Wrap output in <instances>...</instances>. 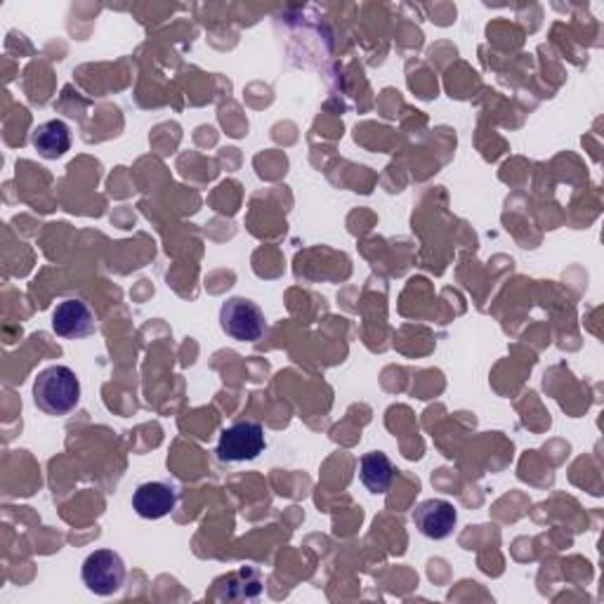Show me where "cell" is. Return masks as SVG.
<instances>
[{
    "label": "cell",
    "mask_w": 604,
    "mask_h": 604,
    "mask_svg": "<svg viewBox=\"0 0 604 604\" xmlns=\"http://www.w3.org/2000/svg\"><path fill=\"white\" fill-rule=\"evenodd\" d=\"M223 331L239 343H258L265 335V312L248 298H229L220 309Z\"/></svg>",
    "instance_id": "3"
},
{
    "label": "cell",
    "mask_w": 604,
    "mask_h": 604,
    "mask_svg": "<svg viewBox=\"0 0 604 604\" xmlns=\"http://www.w3.org/2000/svg\"><path fill=\"white\" fill-rule=\"evenodd\" d=\"M36 407L48 415H67L81 401V380L69 366L43 368L34 380Z\"/></svg>",
    "instance_id": "1"
},
{
    "label": "cell",
    "mask_w": 604,
    "mask_h": 604,
    "mask_svg": "<svg viewBox=\"0 0 604 604\" xmlns=\"http://www.w3.org/2000/svg\"><path fill=\"white\" fill-rule=\"evenodd\" d=\"M31 145L41 153L43 159H61L71 149V130L65 121L53 118L45 121L31 133Z\"/></svg>",
    "instance_id": "8"
},
{
    "label": "cell",
    "mask_w": 604,
    "mask_h": 604,
    "mask_svg": "<svg viewBox=\"0 0 604 604\" xmlns=\"http://www.w3.org/2000/svg\"><path fill=\"white\" fill-rule=\"evenodd\" d=\"M178 505V489L168 482H145L133 493V510L143 520H161Z\"/></svg>",
    "instance_id": "7"
},
{
    "label": "cell",
    "mask_w": 604,
    "mask_h": 604,
    "mask_svg": "<svg viewBox=\"0 0 604 604\" xmlns=\"http://www.w3.org/2000/svg\"><path fill=\"white\" fill-rule=\"evenodd\" d=\"M395 463L380 452H368L360 460V479L371 493L390 491L395 482Z\"/></svg>",
    "instance_id": "9"
},
{
    "label": "cell",
    "mask_w": 604,
    "mask_h": 604,
    "mask_svg": "<svg viewBox=\"0 0 604 604\" xmlns=\"http://www.w3.org/2000/svg\"><path fill=\"white\" fill-rule=\"evenodd\" d=\"M53 331L65 340H81L98 331V319L81 298L61 300L53 312Z\"/></svg>",
    "instance_id": "6"
},
{
    "label": "cell",
    "mask_w": 604,
    "mask_h": 604,
    "mask_svg": "<svg viewBox=\"0 0 604 604\" xmlns=\"http://www.w3.org/2000/svg\"><path fill=\"white\" fill-rule=\"evenodd\" d=\"M458 522V510L444 499H428L413 510V524L430 540H444L454 534Z\"/></svg>",
    "instance_id": "5"
},
{
    "label": "cell",
    "mask_w": 604,
    "mask_h": 604,
    "mask_svg": "<svg viewBox=\"0 0 604 604\" xmlns=\"http://www.w3.org/2000/svg\"><path fill=\"white\" fill-rule=\"evenodd\" d=\"M265 430L255 421H241L223 430L218 440V458L223 463H246L255 460L265 452Z\"/></svg>",
    "instance_id": "4"
},
{
    "label": "cell",
    "mask_w": 604,
    "mask_h": 604,
    "mask_svg": "<svg viewBox=\"0 0 604 604\" xmlns=\"http://www.w3.org/2000/svg\"><path fill=\"white\" fill-rule=\"evenodd\" d=\"M126 562L114 550H95L86 557L81 579L90 593L110 597L126 585Z\"/></svg>",
    "instance_id": "2"
}]
</instances>
